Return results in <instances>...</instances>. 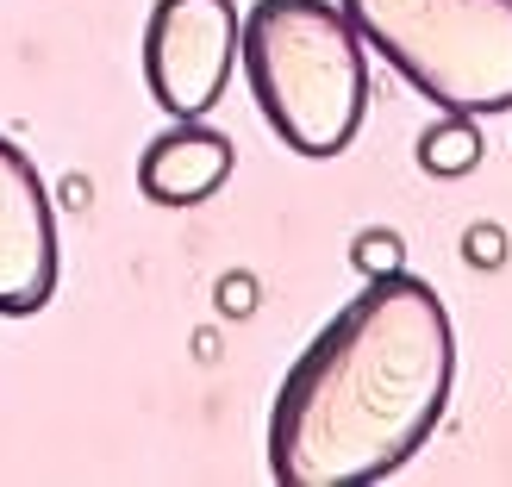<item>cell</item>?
I'll list each match as a JSON object with an SVG mask.
<instances>
[{
  "label": "cell",
  "mask_w": 512,
  "mask_h": 487,
  "mask_svg": "<svg viewBox=\"0 0 512 487\" xmlns=\"http://www.w3.org/2000/svg\"><path fill=\"white\" fill-rule=\"evenodd\" d=\"M456 381V331L413 269L363 281L338 319L294 356L269 406L275 487L388 481L438 431Z\"/></svg>",
  "instance_id": "obj_1"
},
{
  "label": "cell",
  "mask_w": 512,
  "mask_h": 487,
  "mask_svg": "<svg viewBox=\"0 0 512 487\" xmlns=\"http://www.w3.org/2000/svg\"><path fill=\"white\" fill-rule=\"evenodd\" d=\"M238 63L269 132L294 157H338L369 113V44L338 0H256Z\"/></svg>",
  "instance_id": "obj_2"
},
{
  "label": "cell",
  "mask_w": 512,
  "mask_h": 487,
  "mask_svg": "<svg viewBox=\"0 0 512 487\" xmlns=\"http://www.w3.org/2000/svg\"><path fill=\"white\" fill-rule=\"evenodd\" d=\"M363 44L438 113H512V0H338Z\"/></svg>",
  "instance_id": "obj_3"
},
{
  "label": "cell",
  "mask_w": 512,
  "mask_h": 487,
  "mask_svg": "<svg viewBox=\"0 0 512 487\" xmlns=\"http://www.w3.org/2000/svg\"><path fill=\"white\" fill-rule=\"evenodd\" d=\"M244 13L232 0H157L144 19V88L169 119H207L238 69Z\"/></svg>",
  "instance_id": "obj_4"
},
{
  "label": "cell",
  "mask_w": 512,
  "mask_h": 487,
  "mask_svg": "<svg viewBox=\"0 0 512 487\" xmlns=\"http://www.w3.org/2000/svg\"><path fill=\"white\" fill-rule=\"evenodd\" d=\"M57 294V207L38 163L0 138V319H32Z\"/></svg>",
  "instance_id": "obj_5"
},
{
  "label": "cell",
  "mask_w": 512,
  "mask_h": 487,
  "mask_svg": "<svg viewBox=\"0 0 512 487\" xmlns=\"http://www.w3.org/2000/svg\"><path fill=\"white\" fill-rule=\"evenodd\" d=\"M238 150L225 132H213L207 119H175L163 138L144 144L138 157V194L157 207H200L232 182Z\"/></svg>",
  "instance_id": "obj_6"
},
{
  "label": "cell",
  "mask_w": 512,
  "mask_h": 487,
  "mask_svg": "<svg viewBox=\"0 0 512 487\" xmlns=\"http://www.w3.org/2000/svg\"><path fill=\"white\" fill-rule=\"evenodd\" d=\"M481 119L475 113H438L419 132V144H413V157H419V169L425 175H438V182H456V175H469L475 163H481Z\"/></svg>",
  "instance_id": "obj_7"
},
{
  "label": "cell",
  "mask_w": 512,
  "mask_h": 487,
  "mask_svg": "<svg viewBox=\"0 0 512 487\" xmlns=\"http://www.w3.org/2000/svg\"><path fill=\"white\" fill-rule=\"evenodd\" d=\"M350 269L363 281H381V275H400L406 269V238L394 225H363V232L350 238Z\"/></svg>",
  "instance_id": "obj_8"
},
{
  "label": "cell",
  "mask_w": 512,
  "mask_h": 487,
  "mask_svg": "<svg viewBox=\"0 0 512 487\" xmlns=\"http://www.w3.org/2000/svg\"><path fill=\"white\" fill-rule=\"evenodd\" d=\"M256 294H263V288H256V275H250V269H225V275H219V288H213V300H219V313H225V319H250V313H256Z\"/></svg>",
  "instance_id": "obj_9"
},
{
  "label": "cell",
  "mask_w": 512,
  "mask_h": 487,
  "mask_svg": "<svg viewBox=\"0 0 512 487\" xmlns=\"http://www.w3.org/2000/svg\"><path fill=\"white\" fill-rule=\"evenodd\" d=\"M463 263L469 269H500L506 263V232H500L494 219H481V225L463 232Z\"/></svg>",
  "instance_id": "obj_10"
}]
</instances>
